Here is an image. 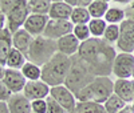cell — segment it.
<instances>
[{
    "instance_id": "19",
    "label": "cell",
    "mask_w": 134,
    "mask_h": 113,
    "mask_svg": "<svg viewBox=\"0 0 134 113\" xmlns=\"http://www.w3.org/2000/svg\"><path fill=\"white\" fill-rule=\"evenodd\" d=\"M12 48V33L8 31V28H4L0 32V65L5 67L8 55Z\"/></svg>"
},
{
    "instance_id": "26",
    "label": "cell",
    "mask_w": 134,
    "mask_h": 113,
    "mask_svg": "<svg viewBox=\"0 0 134 113\" xmlns=\"http://www.w3.org/2000/svg\"><path fill=\"white\" fill-rule=\"evenodd\" d=\"M126 107H127V104L124 100H121L117 95H113L103 104V108H105L106 113H121Z\"/></svg>"
},
{
    "instance_id": "20",
    "label": "cell",
    "mask_w": 134,
    "mask_h": 113,
    "mask_svg": "<svg viewBox=\"0 0 134 113\" xmlns=\"http://www.w3.org/2000/svg\"><path fill=\"white\" fill-rule=\"evenodd\" d=\"M27 63V57L21 53L20 51L12 48L8 55V59L5 63V67L9 69H16V71H21V68L24 67V64Z\"/></svg>"
},
{
    "instance_id": "2",
    "label": "cell",
    "mask_w": 134,
    "mask_h": 113,
    "mask_svg": "<svg viewBox=\"0 0 134 113\" xmlns=\"http://www.w3.org/2000/svg\"><path fill=\"white\" fill-rule=\"evenodd\" d=\"M70 67L71 57L58 52L46 65L42 67V81H44L51 88L64 85Z\"/></svg>"
},
{
    "instance_id": "17",
    "label": "cell",
    "mask_w": 134,
    "mask_h": 113,
    "mask_svg": "<svg viewBox=\"0 0 134 113\" xmlns=\"http://www.w3.org/2000/svg\"><path fill=\"white\" fill-rule=\"evenodd\" d=\"M32 40H34V37L30 35L24 28L19 29L18 32H15L12 35V45H14V48L20 51L21 53L26 56V57H27L28 51L31 48Z\"/></svg>"
},
{
    "instance_id": "32",
    "label": "cell",
    "mask_w": 134,
    "mask_h": 113,
    "mask_svg": "<svg viewBox=\"0 0 134 113\" xmlns=\"http://www.w3.org/2000/svg\"><path fill=\"white\" fill-rule=\"evenodd\" d=\"M18 4H19V0H2V2H0V12L5 16V15H8Z\"/></svg>"
},
{
    "instance_id": "1",
    "label": "cell",
    "mask_w": 134,
    "mask_h": 113,
    "mask_svg": "<svg viewBox=\"0 0 134 113\" xmlns=\"http://www.w3.org/2000/svg\"><path fill=\"white\" fill-rule=\"evenodd\" d=\"M78 56L97 77H110L117 57L115 49L103 39L91 37L81 44Z\"/></svg>"
},
{
    "instance_id": "14",
    "label": "cell",
    "mask_w": 134,
    "mask_h": 113,
    "mask_svg": "<svg viewBox=\"0 0 134 113\" xmlns=\"http://www.w3.org/2000/svg\"><path fill=\"white\" fill-rule=\"evenodd\" d=\"M81 41L78 40L72 33L67 35L62 39H59L57 41V45H58V52L64 55V56H69V57H72V56L78 55L79 52V48H81Z\"/></svg>"
},
{
    "instance_id": "13",
    "label": "cell",
    "mask_w": 134,
    "mask_h": 113,
    "mask_svg": "<svg viewBox=\"0 0 134 113\" xmlns=\"http://www.w3.org/2000/svg\"><path fill=\"white\" fill-rule=\"evenodd\" d=\"M50 90L51 87H48L44 81L38 80V81H27L23 95L30 100V101H35V100H46L50 96Z\"/></svg>"
},
{
    "instance_id": "35",
    "label": "cell",
    "mask_w": 134,
    "mask_h": 113,
    "mask_svg": "<svg viewBox=\"0 0 134 113\" xmlns=\"http://www.w3.org/2000/svg\"><path fill=\"white\" fill-rule=\"evenodd\" d=\"M0 113H9L8 105H7L5 101H0Z\"/></svg>"
},
{
    "instance_id": "34",
    "label": "cell",
    "mask_w": 134,
    "mask_h": 113,
    "mask_svg": "<svg viewBox=\"0 0 134 113\" xmlns=\"http://www.w3.org/2000/svg\"><path fill=\"white\" fill-rule=\"evenodd\" d=\"M11 96H12V93L9 92V89L7 88L4 81L0 80V101H5V103H7Z\"/></svg>"
},
{
    "instance_id": "11",
    "label": "cell",
    "mask_w": 134,
    "mask_h": 113,
    "mask_svg": "<svg viewBox=\"0 0 134 113\" xmlns=\"http://www.w3.org/2000/svg\"><path fill=\"white\" fill-rule=\"evenodd\" d=\"M3 81L7 85V88L9 89V92L12 95L16 93H23L24 87L27 84L26 77L23 76L21 71H16V69H9L5 68V73L3 77Z\"/></svg>"
},
{
    "instance_id": "31",
    "label": "cell",
    "mask_w": 134,
    "mask_h": 113,
    "mask_svg": "<svg viewBox=\"0 0 134 113\" xmlns=\"http://www.w3.org/2000/svg\"><path fill=\"white\" fill-rule=\"evenodd\" d=\"M46 101H47V112H46V113H67V112L64 110V108L60 107L52 97L48 96V97L46 98Z\"/></svg>"
},
{
    "instance_id": "27",
    "label": "cell",
    "mask_w": 134,
    "mask_h": 113,
    "mask_svg": "<svg viewBox=\"0 0 134 113\" xmlns=\"http://www.w3.org/2000/svg\"><path fill=\"white\" fill-rule=\"evenodd\" d=\"M88 29L93 37L97 39H102L105 35V31L107 28V23L105 21V19H91L88 23Z\"/></svg>"
},
{
    "instance_id": "15",
    "label": "cell",
    "mask_w": 134,
    "mask_h": 113,
    "mask_svg": "<svg viewBox=\"0 0 134 113\" xmlns=\"http://www.w3.org/2000/svg\"><path fill=\"white\" fill-rule=\"evenodd\" d=\"M7 105L9 113H32L31 101L23 93L12 95L7 101Z\"/></svg>"
},
{
    "instance_id": "9",
    "label": "cell",
    "mask_w": 134,
    "mask_h": 113,
    "mask_svg": "<svg viewBox=\"0 0 134 113\" xmlns=\"http://www.w3.org/2000/svg\"><path fill=\"white\" fill-rule=\"evenodd\" d=\"M72 29H74V24L70 20H52V19H50L43 36L58 41L59 39L72 33Z\"/></svg>"
},
{
    "instance_id": "25",
    "label": "cell",
    "mask_w": 134,
    "mask_h": 113,
    "mask_svg": "<svg viewBox=\"0 0 134 113\" xmlns=\"http://www.w3.org/2000/svg\"><path fill=\"white\" fill-rule=\"evenodd\" d=\"M103 19H105L106 23H109V24L119 25L121 23L126 19L125 9H121V8H118V7H110Z\"/></svg>"
},
{
    "instance_id": "23",
    "label": "cell",
    "mask_w": 134,
    "mask_h": 113,
    "mask_svg": "<svg viewBox=\"0 0 134 113\" xmlns=\"http://www.w3.org/2000/svg\"><path fill=\"white\" fill-rule=\"evenodd\" d=\"M72 113H106L102 104L88 103V101H78Z\"/></svg>"
},
{
    "instance_id": "8",
    "label": "cell",
    "mask_w": 134,
    "mask_h": 113,
    "mask_svg": "<svg viewBox=\"0 0 134 113\" xmlns=\"http://www.w3.org/2000/svg\"><path fill=\"white\" fill-rule=\"evenodd\" d=\"M117 47L125 53L134 52V21L125 19L119 24V39Z\"/></svg>"
},
{
    "instance_id": "18",
    "label": "cell",
    "mask_w": 134,
    "mask_h": 113,
    "mask_svg": "<svg viewBox=\"0 0 134 113\" xmlns=\"http://www.w3.org/2000/svg\"><path fill=\"white\" fill-rule=\"evenodd\" d=\"M114 95H117L121 100H124L126 104L134 103V90L131 80L117 78V81H114Z\"/></svg>"
},
{
    "instance_id": "28",
    "label": "cell",
    "mask_w": 134,
    "mask_h": 113,
    "mask_svg": "<svg viewBox=\"0 0 134 113\" xmlns=\"http://www.w3.org/2000/svg\"><path fill=\"white\" fill-rule=\"evenodd\" d=\"M91 20V16L88 14L87 8H74L72 14L70 17V21L74 25H81V24H88Z\"/></svg>"
},
{
    "instance_id": "36",
    "label": "cell",
    "mask_w": 134,
    "mask_h": 113,
    "mask_svg": "<svg viewBox=\"0 0 134 113\" xmlns=\"http://www.w3.org/2000/svg\"><path fill=\"white\" fill-rule=\"evenodd\" d=\"M5 23H7V20H5V16L0 12V32H2L4 28H5Z\"/></svg>"
},
{
    "instance_id": "33",
    "label": "cell",
    "mask_w": 134,
    "mask_h": 113,
    "mask_svg": "<svg viewBox=\"0 0 134 113\" xmlns=\"http://www.w3.org/2000/svg\"><path fill=\"white\" fill-rule=\"evenodd\" d=\"M32 113H46L47 112V101L46 100H35L31 101Z\"/></svg>"
},
{
    "instance_id": "3",
    "label": "cell",
    "mask_w": 134,
    "mask_h": 113,
    "mask_svg": "<svg viewBox=\"0 0 134 113\" xmlns=\"http://www.w3.org/2000/svg\"><path fill=\"white\" fill-rule=\"evenodd\" d=\"M114 95V81L110 77H95V80L83 88L78 95L76 101H88V103L105 104Z\"/></svg>"
},
{
    "instance_id": "30",
    "label": "cell",
    "mask_w": 134,
    "mask_h": 113,
    "mask_svg": "<svg viewBox=\"0 0 134 113\" xmlns=\"http://www.w3.org/2000/svg\"><path fill=\"white\" fill-rule=\"evenodd\" d=\"M72 35L79 40L81 43L83 41H87L88 39H91V33H90V29H88V25L87 24H81V25H74V29H72Z\"/></svg>"
},
{
    "instance_id": "16",
    "label": "cell",
    "mask_w": 134,
    "mask_h": 113,
    "mask_svg": "<svg viewBox=\"0 0 134 113\" xmlns=\"http://www.w3.org/2000/svg\"><path fill=\"white\" fill-rule=\"evenodd\" d=\"M72 7L64 0H58V2H52L50 8V19L52 20H70L72 14Z\"/></svg>"
},
{
    "instance_id": "21",
    "label": "cell",
    "mask_w": 134,
    "mask_h": 113,
    "mask_svg": "<svg viewBox=\"0 0 134 113\" xmlns=\"http://www.w3.org/2000/svg\"><path fill=\"white\" fill-rule=\"evenodd\" d=\"M109 8L110 7L106 0H93L87 9H88V14H90L91 19H102L105 17Z\"/></svg>"
},
{
    "instance_id": "39",
    "label": "cell",
    "mask_w": 134,
    "mask_h": 113,
    "mask_svg": "<svg viewBox=\"0 0 134 113\" xmlns=\"http://www.w3.org/2000/svg\"><path fill=\"white\" fill-rule=\"evenodd\" d=\"M133 78H134V75H133Z\"/></svg>"
},
{
    "instance_id": "38",
    "label": "cell",
    "mask_w": 134,
    "mask_h": 113,
    "mask_svg": "<svg viewBox=\"0 0 134 113\" xmlns=\"http://www.w3.org/2000/svg\"><path fill=\"white\" fill-rule=\"evenodd\" d=\"M131 85H133V90H134V78L131 80Z\"/></svg>"
},
{
    "instance_id": "22",
    "label": "cell",
    "mask_w": 134,
    "mask_h": 113,
    "mask_svg": "<svg viewBox=\"0 0 134 113\" xmlns=\"http://www.w3.org/2000/svg\"><path fill=\"white\" fill-rule=\"evenodd\" d=\"M28 9L35 15H48L52 2L50 0H28Z\"/></svg>"
},
{
    "instance_id": "4",
    "label": "cell",
    "mask_w": 134,
    "mask_h": 113,
    "mask_svg": "<svg viewBox=\"0 0 134 113\" xmlns=\"http://www.w3.org/2000/svg\"><path fill=\"white\" fill-rule=\"evenodd\" d=\"M95 75L88 69L87 65L81 60L78 55L71 57V67L69 75L66 77L64 85L69 88L74 95H78L83 88H86L88 84H91L95 80Z\"/></svg>"
},
{
    "instance_id": "12",
    "label": "cell",
    "mask_w": 134,
    "mask_h": 113,
    "mask_svg": "<svg viewBox=\"0 0 134 113\" xmlns=\"http://www.w3.org/2000/svg\"><path fill=\"white\" fill-rule=\"evenodd\" d=\"M50 21V16L48 15H35L31 14L28 16V19L26 20L23 28L30 33L32 37H38V36H43L46 27Z\"/></svg>"
},
{
    "instance_id": "6",
    "label": "cell",
    "mask_w": 134,
    "mask_h": 113,
    "mask_svg": "<svg viewBox=\"0 0 134 113\" xmlns=\"http://www.w3.org/2000/svg\"><path fill=\"white\" fill-rule=\"evenodd\" d=\"M31 15L30 9H28V4L26 0H19V4L11 11L8 15H5V28H8V31L12 33L18 32L19 29L23 28L26 20L28 19V16Z\"/></svg>"
},
{
    "instance_id": "7",
    "label": "cell",
    "mask_w": 134,
    "mask_h": 113,
    "mask_svg": "<svg viewBox=\"0 0 134 113\" xmlns=\"http://www.w3.org/2000/svg\"><path fill=\"white\" fill-rule=\"evenodd\" d=\"M113 75L117 78L122 80H129L134 75V55L121 52L117 55V57L113 64Z\"/></svg>"
},
{
    "instance_id": "37",
    "label": "cell",
    "mask_w": 134,
    "mask_h": 113,
    "mask_svg": "<svg viewBox=\"0 0 134 113\" xmlns=\"http://www.w3.org/2000/svg\"><path fill=\"white\" fill-rule=\"evenodd\" d=\"M4 73H5V68H4L3 65H0V80H3Z\"/></svg>"
},
{
    "instance_id": "29",
    "label": "cell",
    "mask_w": 134,
    "mask_h": 113,
    "mask_svg": "<svg viewBox=\"0 0 134 113\" xmlns=\"http://www.w3.org/2000/svg\"><path fill=\"white\" fill-rule=\"evenodd\" d=\"M106 43H117L119 39V25L115 24H107V28L105 31V35L102 37Z\"/></svg>"
},
{
    "instance_id": "10",
    "label": "cell",
    "mask_w": 134,
    "mask_h": 113,
    "mask_svg": "<svg viewBox=\"0 0 134 113\" xmlns=\"http://www.w3.org/2000/svg\"><path fill=\"white\" fill-rule=\"evenodd\" d=\"M50 97H52L60 107H63L67 113H72V110L75 109L76 103H78L75 98V95L66 85H59V87L51 88Z\"/></svg>"
},
{
    "instance_id": "24",
    "label": "cell",
    "mask_w": 134,
    "mask_h": 113,
    "mask_svg": "<svg viewBox=\"0 0 134 113\" xmlns=\"http://www.w3.org/2000/svg\"><path fill=\"white\" fill-rule=\"evenodd\" d=\"M21 73L26 77L27 81H38L42 80V68L38 67L36 64H32L27 61L24 67L21 68Z\"/></svg>"
},
{
    "instance_id": "5",
    "label": "cell",
    "mask_w": 134,
    "mask_h": 113,
    "mask_svg": "<svg viewBox=\"0 0 134 113\" xmlns=\"http://www.w3.org/2000/svg\"><path fill=\"white\" fill-rule=\"evenodd\" d=\"M58 53V45L55 40L47 39L44 36L34 37L31 48L27 55V61L36 64L38 67L46 65L55 55Z\"/></svg>"
},
{
    "instance_id": "40",
    "label": "cell",
    "mask_w": 134,
    "mask_h": 113,
    "mask_svg": "<svg viewBox=\"0 0 134 113\" xmlns=\"http://www.w3.org/2000/svg\"><path fill=\"white\" fill-rule=\"evenodd\" d=\"M133 55H134V52H133Z\"/></svg>"
}]
</instances>
